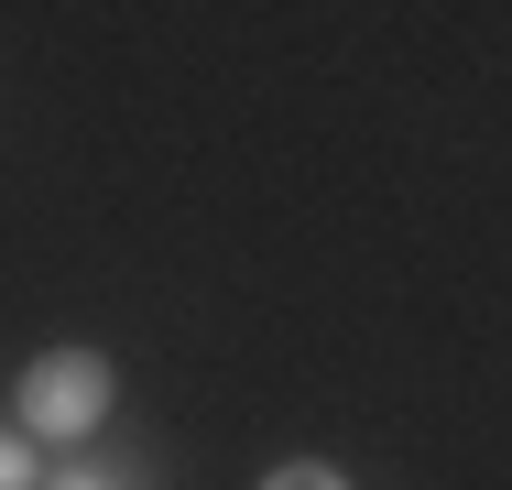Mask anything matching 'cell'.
Here are the masks:
<instances>
[{
	"mask_svg": "<svg viewBox=\"0 0 512 490\" xmlns=\"http://www.w3.org/2000/svg\"><path fill=\"white\" fill-rule=\"evenodd\" d=\"M44 490H153V480H142V469H120V458H55Z\"/></svg>",
	"mask_w": 512,
	"mask_h": 490,
	"instance_id": "obj_2",
	"label": "cell"
},
{
	"mask_svg": "<svg viewBox=\"0 0 512 490\" xmlns=\"http://www.w3.org/2000/svg\"><path fill=\"white\" fill-rule=\"evenodd\" d=\"M251 490H360V480H349L338 458H284L273 480H251Z\"/></svg>",
	"mask_w": 512,
	"mask_h": 490,
	"instance_id": "obj_3",
	"label": "cell"
},
{
	"mask_svg": "<svg viewBox=\"0 0 512 490\" xmlns=\"http://www.w3.org/2000/svg\"><path fill=\"white\" fill-rule=\"evenodd\" d=\"M44 469H55V458H33V436L0 425V490H44Z\"/></svg>",
	"mask_w": 512,
	"mask_h": 490,
	"instance_id": "obj_4",
	"label": "cell"
},
{
	"mask_svg": "<svg viewBox=\"0 0 512 490\" xmlns=\"http://www.w3.org/2000/svg\"><path fill=\"white\" fill-rule=\"evenodd\" d=\"M109 414H120V371H109V349H44V360H22V382H11V425L33 436V447H88Z\"/></svg>",
	"mask_w": 512,
	"mask_h": 490,
	"instance_id": "obj_1",
	"label": "cell"
}]
</instances>
